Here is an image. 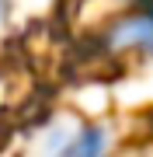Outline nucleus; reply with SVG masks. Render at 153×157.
Instances as JSON below:
<instances>
[{"label": "nucleus", "instance_id": "f257e3e1", "mask_svg": "<svg viewBox=\"0 0 153 157\" xmlns=\"http://www.w3.org/2000/svg\"><path fill=\"white\" fill-rule=\"evenodd\" d=\"M111 147V133L97 122H80V119H56L46 126L42 150L66 154V157H97Z\"/></svg>", "mask_w": 153, "mask_h": 157}, {"label": "nucleus", "instance_id": "f03ea898", "mask_svg": "<svg viewBox=\"0 0 153 157\" xmlns=\"http://www.w3.org/2000/svg\"><path fill=\"white\" fill-rule=\"evenodd\" d=\"M104 49L118 56H153V14H129L108 28Z\"/></svg>", "mask_w": 153, "mask_h": 157}, {"label": "nucleus", "instance_id": "7ed1b4c3", "mask_svg": "<svg viewBox=\"0 0 153 157\" xmlns=\"http://www.w3.org/2000/svg\"><path fill=\"white\" fill-rule=\"evenodd\" d=\"M7 14H11V0H0V28H4V21H7Z\"/></svg>", "mask_w": 153, "mask_h": 157}]
</instances>
